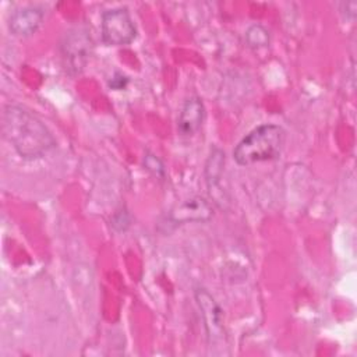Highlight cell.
<instances>
[{
	"instance_id": "52a82bcc",
	"label": "cell",
	"mask_w": 357,
	"mask_h": 357,
	"mask_svg": "<svg viewBox=\"0 0 357 357\" xmlns=\"http://www.w3.org/2000/svg\"><path fill=\"white\" fill-rule=\"evenodd\" d=\"M211 216H212L211 205L204 198H199V197L190 198L181 202L170 213V218L174 222H202V220H208Z\"/></svg>"
},
{
	"instance_id": "30bf717a",
	"label": "cell",
	"mask_w": 357,
	"mask_h": 357,
	"mask_svg": "<svg viewBox=\"0 0 357 357\" xmlns=\"http://www.w3.org/2000/svg\"><path fill=\"white\" fill-rule=\"evenodd\" d=\"M245 40L250 47H264L269 43V33L262 25H252L245 33Z\"/></svg>"
},
{
	"instance_id": "277c9868",
	"label": "cell",
	"mask_w": 357,
	"mask_h": 357,
	"mask_svg": "<svg viewBox=\"0 0 357 357\" xmlns=\"http://www.w3.org/2000/svg\"><path fill=\"white\" fill-rule=\"evenodd\" d=\"M91 49H92V42L89 35L85 31L77 29V31L68 32L61 46L68 68H74V71H79L85 66L86 59L91 54Z\"/></svg>"
},
{
	"instance_id": "6da1fadb",
	"label": "cell",
	"mask_w": 357,
	"mask_h": 357,
	"mask_svg": "<svg viewBox=\"0 0 357 357\" xmlns=\"http://www.w3.org/2000/svg\"><path fill=\"white\" fill-rule=\"evenodd\" d=\"M3 132L15 151L25 159L40 158L56 145L53 135L39 119L14 105L4 109Z\"/></svg>"
},
{
	"instance_id": "8fae6325",
	"label": "cell",
	"mask_w": 357,
	"mask_h": 357,
	"mask_svg": "<svg viewBox=\"0 0 357 357\" xmlns=\"http://www.w3.org/2000/svg\"><path fill=\"white\" fill-rule=\"evenodd\" d=\"M144 165L149 172H152L156 176H163V173H165L162 162L153 155H146L144 159Z\"/></svg>"
},
{
	"instance_id": "ba28073f",
	"label": "cell",
	"mask_w": 357,
	"mask_h": 357,
	"mask_svg": "<svg viewBox=\"0 0 357 357\" xmlns=\"http://www.w3.org/2000/svg\"><path fill=\"white\" fill-rule=\"evenodd\" d=\"M205 116L204 103L199 98L192 96L185 100L180 117H178V130L184 135H191L199 130Z\"/></svg>"
},
{
	"instance_id": "7a4b0ae2",
	"label": "cell",
	"mask_w": 357,
	"mask_h": 357,
	"mask_svg": "<svg viewBox=\"0 0 357 357\" xmlns=\"http://www.w3.org/2000/svg\"><path fill=\"white\" fill-rule=\"evenodd\" d=\"M284 144V131L276 124H264L245 135L233 155L238 165L272 160L280 155Z\"/></svg>"
},
{
	"instance_id": "9c48e42d",
	"label": "cell",
	"mask_w": 357,
	"mask_h": 357,
	"mask_svg": "<svg viewBox=\"0 0 357 357\" xmlns=\"http://www.w3.org/2000/svg\"><path fill=\"white\" fill-rule=\"evenodd\" d=\"M223 163H225V153L220 149L213 148L205 165V177L209 188H215L216 184L219 183L223 173Z\"/></svg>"
},
{
	"instance_id": "8992f818",
	"label": "cell",
	"mask_w": 357,
	"mask_h": 357,
	"mask_svg": "<svg viewBox=\"0 0 357 357\" xmlns=\"http://www.w3.org/2000/svg\"><path fill=\"white\" fill-rule=\"evenodd\" d=\"M43 21V11L38 7H24L10 17V31L17 36L32 35Z\"/></svg>"
},
{
	"instance_id": "5b68a950",
	"label": "cell",
	"mask_w": 357,
	"mask_h": 357,
	"mask_svg": "<svg viewBox=\"0 0 357 357\" xmlns=\"http://www.w3.org/2000/svg\"><path fill=\"white\" fill-rule=\"evenodd\" d=\"M195 298L197 303L202 311V317L205 321V328L211 339L216 340L222 337V324H220V317L222 311L213 297L204 289H198L195 291Z\"/></svg>"
},
{
	"instance_id": "3957f363",
	"label": "cell",
	"mask_w": 357,
	"mask_h": 357,
	"mask_svg": "<svg viewBox=\"0 0 357 357\" xmlns=\"http://www.w3.org/2000/svg\"><path fill=\"white\" fill-rule=\"evenodd\" d=\"M137 35L135 25L126 8L107 10L102 15V38L107 45H127Z\"/></svg>"
}]
</instances>
